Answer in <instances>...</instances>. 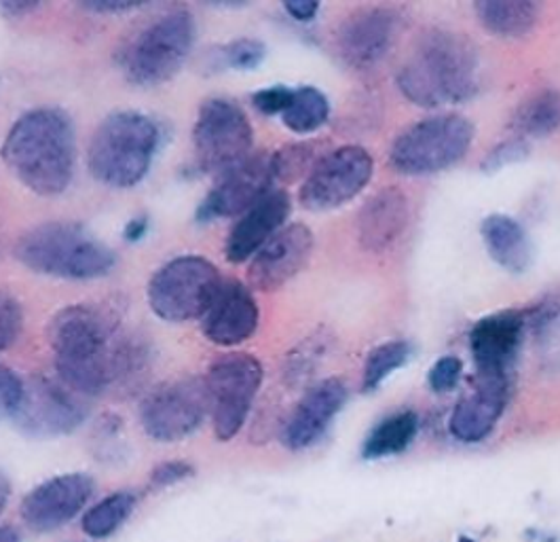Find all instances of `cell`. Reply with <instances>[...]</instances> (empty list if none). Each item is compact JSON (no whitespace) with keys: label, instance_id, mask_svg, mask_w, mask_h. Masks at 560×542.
<instances>
[{"label":"cell","instance_id":"obj_21","mask_svg":"<svg viewBox=\"0 0 560 542\" xmlns=\"http://www.w3.org/2000/svg\"><path fill=\"white\" fill-rule=\"evenodd\" d=\"M290 210L292 199L288 193L273 189L269 195H265L231 227L224 246L226 261L233 265L252 261L256 253L285 227Z\"/></svg>","mask_w":560,"mask_h":542},{"label":"cell","instance_id":"obj_45","mask_svg":"<svg viewBox=\"0 0 560 542\" xmlns=\"http://www.w3.org/2000/svg\"><path fill=\"white\" fill-rule=\"evenodd\" d=\"M0 542H20V537L13 528H0Z\"/></svg>","mask_w":560,"mask_h":542},{"label":"cell","instance_id":"obj_39","mask_svg":"<svg viewBox=\"0 0 560 542\" xmlns=\"http://www.w3.org/2000/svg\"><path fill=\"white\" fill-rule=\"evenodd\" d=\"M192 475V466L187 462H163L153 471V485L156 487H165V485H174L183 478Z\"/></svg>","mask_w":560,"mask_h":542},{"label":"cell","instance_id":"obj_2","mask_svg":"<svg viewBox=\"0 0 560 542\" xmlns=\"http://www.w3.org/2000/svg\"><path fill=\"white\" fill-rule=\"evenodd\" d=\"M2 161L32 193L54 197L68 192L77 170V134L60 108L24 113L2 142Z\"/></svg>","mask_w":560,"mask_h":542},{"label":"cell","instance_id":"obj_25","mask_svg":"<svg viewBox=\"0 0 560 542\" xmlns=\"http://www.w3.org/2000/svg\"><path fill=\"white\" fill-rule=\"evenodd\" d=\"M474 11L487 33L521 38L537 26L541 4L535 0H480L474 4Z\"/></svg>","mask_w":560,"mask_h":542},{"label":"cell","instance_id":"obj_14","mask_svg":"<svg viewBox=\"0 0 560 542\" xmlns=\"http://www.w3.org/2000/svg\"><path fill=\"white\" fill-rule=\"evenodd\" d=\"M273 183L271 155L265 151L252 153L242 163L219 174L217 185L197 208V221L210 223L217 219H240L254 204L273 192Z\"/></svg>","mask_w":560,"mask_h":542},{"label":"cell","instance_id":"obj_3","mask_svg":"<svg viewBox=\"0 0 560 542\" xmlns=\"http://www.w3.org/2000/svg\"><path fill=\"white\" fill-rule=\"evenodd\" d=\"M408 102L438 108L462 104L478 92V54L464 34L432 28L421 34L412 56L398 72Z\"/></svg>","mask_w":560,"mask_h":542},{"label":"cell","instance_id":"obj_8","mask_svg":"<svg viewBox=\"0 0 560 542\" xmlns=\"http://www.w3.org/2000/svg\"><path fill=\"white\" fill-rule=\"evenodd\" d=\"M222 282L219 267L206 256H176L153 274L147 299L159 319L176 324L190 322L206 316Z\"/></svg>","mask_w":560,"mask_h":542},{"label":"cell","instance_id":"obj_40","mask_svg":"<svg viewBox=\"0 0 560 542\" xmlns=\"http://www.w3.org/2000/svg\"><path fill=\"white\" fill-rule=\"evenodd\" d=\"M83 9L88 11H94V13H104V15H113V13H127V11H136L140 7H144L142 2H131V0H90V2H83L81 4Z\"/></svg>","mask_w":560,"mask_h":542},{"label":"cell","instance_id":"obj_12","mask_svg":"<svg viewBox=\"0 0 560 542\" xmlns=\"http://www.w3.org/2000/svg\"><path fill=\"white\" fill-rule=\"evenodd\" d=\"M374 163L371 153L358 145H347L324 153V158L313 165L305 178L299 199L313 210H335L342 204L355 199L373 178Z\"/></svg>","mask_w":560,"mask_h":542},{"label":"cell","instance_id":"obj_33","mask_svg":"<svg viewBox=\"0 0 560 542\" xmlns=\"http://www.w3.org/2000/svg\"><path fill=\"white\" fill-rule=\"evenodd\" d=\"M224 65L235 70H254L262 65L267 56V47L256 38H237L222 47L220 51Z\"/></svg>","mask_w":560,"mask_h":542},{"label":"cell","instance_id":"obj_26","mask_svg":"<svg viewBox=\"0 0 560 542\" xmlns=\"http://www.w3.org/2000/svg\"><path fill=\"white\" fill-rule=\"evenodd\" d=\"M510 128L516 138H546L560 128V92L541 90L527 97L512 115Z\"/></svg>","mask_w":560,"mask_h":542},{"label":"cell","instance_id":"obj_11","mask_svg":"<svg viewBox=\"0 0 560 542\" xmlns=\"http://www.w3.org/2000/svg\"><path fill=\"white\" fill-rule=\"evenodd\" d=\"M206 415V383L199 378L161 383L144 396L140 405L144 433L161 443L187 439L201 428Z\"/></svg>","mask_w":560,"mask_h":542},{"label":"cell","instance_id":"obj_9","mask_svg":"<svg viewBox=\"0 0 560 542\" xmlns=\"http://www.w3.org/2000/svg\"><path fill=\"white\" fill-rule=\"evenodd\" d=\"M265 369L246 351L222 354L212 365L206 383L208 415L219 441H231L248 422L252 405L262 385Z\"/></svg>","mask_w":560,"mask_h":542},{"label":"cell","instance_id":"obj_13","mask_svg":"<svg viewBox=\"0 0 560 542\" xmlns=\"http://www.w3.org/2000/svg\"><path fill=\"white\" fill-rule=\"evenodd\" d=\"M88 405L81 394L60 380L34 376L26 380V390L13 422L20 430L38 439L63 437L74 433L88 419Z\"/></svg>","mask_w":560,"mask_h":542},{"label":"cell","instance_id":"obj_30","mask_svg":"<svg viewBox=\"0 0 560 542\" xmlns=\"http://www.w3.org/2000/svg\"><path fill=\"white\" fill-rule=\"evenodd\" d=\"M317 142H292L271 153L273 178L280 183H294L301 176H310L313 165L322 160Z\"/></svg>","mask_w":560,"mask_h":542},{"label":"cell","instance_id":"obj_15","mask_svg":"<svg viewBox=\"0 0 560 542\" xmlns=\"http://www.w3.org/2000/svg\"><path fill=\"white\" fill-rule=\"evenodd\" d=\"M402 31V15L394 7H364L351 13L337 33V51L353 70L381 65Z\"/></svg>","mask_w":560,"mask_h":542},{"label":"cell","instance_id":"obj_31","mask_svg":"<svg viewBox=\"0 0 560 542\" xmlns=\"http://www.w3.org/2000/svg\"><path fill=\"white\" fill-rule=\"evenodd\" d=\"M410 354H412L410 344L402 339L385 342V344L376 346L369 354L366 365H364V380H362L364 392H374L394 371L402 369L410 360Z\"/></svg>","mask_w":560,"mask_h":542},{"label":"cell","instance_id":"obj_23","mask_svg":"<svg viewBox=\"0 0 560 542\" xmlns=\"http://www.w3.org/2000/svg\"><path fill=\"white\" fill-rule=\"evenodd\" d=\"M410 221V201L396 187H385L358 212V240L369 253H385L406 231Z\"/></svg>","mask_w":560,"mask_h":542},{"label":"cell","instance_id":"obj_22","mask_svg":"<svg viewBox=\"0 0 560 542\" xmlns=\"http://www.w3.org/2000/svg\"><path fill=\"white\" fill-rule=\"evenodd\" d=\"M478 380V378H476ZM510 399L508 380H478L474 392L453 410L448 428L451 435L462 443H480L485 441L493 428Z\"/></svg>","mask_w":560,"mask_h":542},{"label":"cell","instance_id":"obj_32","mask_svg":"<svg viewBox=\"0 0 560 542\" xmlns=\"http://www.w3.org/2000/svg\"><path fill=\"white\" fill-rule=\"evenodd\" d=\"M24 331V308L7 290L0 288V354L15 346Z\"/></svg>","mask_w":560,"mask_h":542},{"label":"cell","instance_id":"obj_36","mask_svg":"<svg viewBox=\"0 0 560 542\" xmlns=\"http://www.w3.org/2000/svg\"><path fill=\"white\" fill-rule=\"evenodd\" d=\"M529 155V145L523 138H510L505 142L498 145L495 149H491L487 153V158L482 161V170L485 172H498L503 165L514 163V161L525 160Z\"/></svg>","mask_w":560,"mask_h":542},{"label":"cell","instance_id":"obj_43","mask_svg":"<svg viewBox=\"0 0 560 542\" xmlns=\"http://www.w3.org/2000/svg\"><path fill=\"white\" fill-rule=\"evenodd\" d=\"M38 7V2H31V0H7L0 2V11L7 13L9 18H24L32 13Z\"/></svg>","mask_w":560,"mask_h":542},{"label":"cell","instance_id":"obj_18","mask_svg":"<svg viewBox=\"0 0 560 542\" xmlns=\"http://www.w3.org/2000/svg\"><path fill=\"white\" fill-rule=\"evenodd\" d=\"M94 494V481L83 473H68L36 485L22 503V517L36 532L56 530L74 519Z\"/></svg>","mask_w":560,"mask_h":542},{"label":"cell","instance_id":"obj_44","mask_svg":"<svg viewBox=\"0 0 560 542\" xmlns=\"http://www.w3.org/2000/svg\"><path fill=\"white\" fill-rule=\"evenodd\" d=\"M9 496H11V485H9V478L0 471V512L7 507L9 503Z\"/></svg>","mask_w":560,"mask_h":542},{"label":"cell","instance_id":"obj_1","mask_svg":"<svg viewBox=\"0 0 560 542\" xmlns=\"http://www.w3.org/2000/svg\"><path fill=\"white\" fill-rule=\"evenodd\" d=\"M49 346L60 382L83 396H97L144 369L147 350L125 335L119 320L94 303H72L49 324Z\"/></svg>","mask_w":560,"mask_h":542},{"label":"cell","instance_id":"obj_24","mask_svg":"<svg viewBox=\"0 0 560 542\" xmlns=\"http://www.w3.org/2000/svg\"><path fill=\"white\" fill-rule=\"evenodd\" d=\"M480 233L491 258L512 274H523L530 263L527 231L508 215H491L480 224Z\"/></svg>","mask_w":560,"mask_h":542},{"label":"cell","instance_id":"obj_35","mask_svg":"<svg viewBox=\"0 0 560 542\" xmlns=\"http://www.w3.org/2000/svg\"><path fill=\"white\" fill-rule=\"evenodd\" d=\"M322 351H324V344H322L317 337L307 339L299 350L292 351V354L288 356L285 378H288L290 382H299V380L307 378L313 369H315V362H313V360H315Z\"/></svg>","mask_w":560,"mask_h":542},{"label":"cell","instance_id":"obj_17","mask_svg":"<svg viewBox=\"0 0 560 542\" xmlns=\"http://www.w3.org/2000/svg\"><path fill=\"white\" fill-rule=\"evenodd\" d=\"M313 253V233L307 224L283 227L249 261L248 287L271 292L296 278Z\"/></svg>","mask_w":560,"mask_h":542},{"label":"cell","instance_id":"obj_6","mask_svg":"<svg viewBox=\"0 0 560 542\" xmlns=\"http://www.w3.org/2000/svg\"><path fill=\"white\" fill-rule=\"evenodd\" d=\"M197 22L187 7H172L144 24L127 43L121 66L129 83L156 88L172 81L195 47Z\"/></svg>","mask_w":560,"mask_h":542},{"label":"cell","instance_id":"obj_34","mask_svg":"<svg viewBox=\"0 0 560 542\" xmlns=\"http://www.w3.org/2000/svg\"><path fill=\"white\" fill-rule=\"evenodd\" d=\"M26 390V380H22L11 367L0 365V419L18 414Z\"/></svg>","mask_w":560,"mask_h":542},{"label":"cell","instance_id":"obj_38","mask_svg":"<svg viewBox=\"0 0 560 542\" xmlns=\"http://www.w3.org/2000/svg\"><path fill=\"white\" fill-rule=\"evenodd\" d=\"M294 90L285 88V85H273V88H265L258 90L252 96V104L256 106V111H260L262 115H283L292 102Z\"/></svg>","mask_w":560,"mask_h":542},{"label":"cell","instance_id":"obj_27","mask_svg":"<svg viewBox=\"0 0 560 542\" xmlns=\"http://www.w3.org/2000/svg\"><path fill=\"white\" fill-rule=\"evenodd\" d=\"M419 430V417L415 412H400V414L385 417L364 443L366 458H385L394 453H402L410 446Z\"/></svg>","mask_w":560,"mask_h":542},{"label":"cell","instance_id":"obj_28","mask_svg":"<svg viewBox=\"0 0 560 542\" xmlns=\"http://www.w3.org/2000/svg\"><path fill=\"white\" fill-rule=\"evenodd\" d=\"M330 117V102L312 85L294 90L288 111L281 115L283 126L294 134H313Z\"/></svg>","mask_w":560,"mask_h":542},{"label":"cell","instance_id":"obj_20","mask_svg":"<svg viewBox=\"0 0 560 542\" xmlns=\"http://www.w3.org/2000/svg\"><path fill=\"white\" fill-rule=\"evenodd\" d=\"M260 310L248 285L224 280L206 316L201 319L203 335L220 348H235L256 333Z\"/></svg>","mask_w":560,"mask_h":542},{"label":"cell","instance_id":"obj_7","mask_svg":"<svg viewBox=\"0 0 560 542\" xmlns=\"http://www.w3.org/2000/svg\"><path fill=\"white\" fill-rule=\"evenodd\" d=\"M474 140L471 122L444 113L406 128L389 149V163L398 174L428 176L464 160Z\"/></svg>","mask_w":560,"mask_h":542},{"label":"cell","instance_id":"obj_5","mask_svg":"<svg viewBox=\"0 0 560 542\" xmlns=\"http://www.w3.org/2000/svg\"><path fill=\"white\" fill-rule=\"evenodd\" d=\"M159 145L161 128L153 117L121 111L95 129L88 168L97 183L110 189H133L149 176Z\"/></svg>","mask_w":560,"mask_h":542},{"label":"cell","instance_id":"obj_41","mask_svg":"<svg viewBox=\"0 0 560 542\" xmlns=\"http://www.w3.org/2000/svg\"><path fill=\"white\" fill-rule=\"evenodd\" d=\"M283 9L296 22H312L313 18L317 15V11H319V4L307 2V0H294V2H285Z\"/></svg>","mask_w":560,"mask_h":542},{"label":"cell","instance_id":"obj_4","mask_svg":"<svg viewBox=\"0 0 560 542\" xmlns=\"http://www.w3.org/2000/svg\"><path fill=\"white\" fill-rule=\"evenodd\" d=\"M15 258L34 274L62 280H97L117 265V255L104 242L72 221L32 227L18 240Z\"/></svg>","mask_w":560,"mask_h":542},{"label":"cell","instance_id":"obj_16","mask_svg":"<svg viewBox=\"0 0 560 542\" xmlns=\"http://www.w3.org/2000/svg\"><path fill=\"white\" fill-rule=\"evenodd\" d=\"M527 319L523 312L505 310L478 320L469 331V350L478 380H508L518 356Z\"/></svg>","mask_w":560,"mask_h":542},{"label":"cell","instance_id":"obj_29","mask_svg":"<svg viewBox=\"0 0 560 542\" xmlns=\"http://www.w3.org/2000/svg\"><path fill=\"white\" fill-rule=\"evenodd\" d=\"M133 507H136V498L127 492L106 496L102 503H97L85 512L83 517L85 534L92 539H108L124 526Z\"/></svg>","mask_w":560,"mask_h":542},{"label":"cell","instance_id":"obj_42","mask_svg":"<svg viewBox=\"0 0 560 542\" xmlns=\"http://www.w3.org/2000/svg\"><path fill=\"white\" fill-rule=\"evenodd\" d=\"M149 217H133L129 223L125 224L124 238L129 244L140 242L149 233Z\"/></svg>","mask_w":560,"mask_h":542},{"label":"cell","instance_id":"obj_19","mask_svg":"<svg viewBox=\"0 0 560 542\" xmlns=\"http://www.w3.org/2000/svg\"><path fill=\"white\" fill-rule=\"evenodd\" d=\"M349 399L341 378H328L312 385L283 424V446L299 451L317 443Z\"/></svg>","mask_w":560,"mask_h":542},{"label":"cell","instance_id":"obj_37","mask_svg":"<svg viewBox=\"0 0 560 542\" xmlns=\"http://www.w3.org/2000/svg\"><path fill=\"white\" fill-rule=\"evenodd\" d=\"M462 371H464V365L457 356H442L430 369L428 382L434 392H448L459 383Z\"/></svg>","mask_w":560,"mask_h":542},{"label":"cell","instance_id":"obj_10","mask_svg":"<svg viewBox=\"0 0 560 542\" xmlns=\"http://www.w3.org/2000/svg\"><path fill=\"white\" fill-rule=\"evenodd\" d=\"M252 145L254 129L240 104L226 97H210L201 104L192 128L197 170L219 176L249 158Z\"/></svg>","mask_w":560,"mask_h":542}]
</instances>
